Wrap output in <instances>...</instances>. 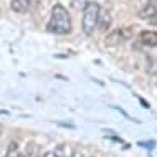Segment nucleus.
Segmentation results:
<instances>
[{
	"label": "nucleus",
	"instance_id": "f257e3e1",
	"mask_svg": "<svg viewBox=\"0 0 157 157\" xmlns=\"http://www.w3.org/2000/svg\"><path fill=\"white\" fill-rule=\"evenodd\" d=\"M73 28L71 23V17L68 13V10L60 3H56L52 8V15H50L48 25H46V30L55 35H68Z\"/></svg>",
	"mask_w": 157,
	"mask_h": 157
},
{
	"label": "nucleus",
	"instance_id": "f03ea898",
	"mask_svg": "<svg viewBox=\"0 0 157 157\" xmlns=\"http://www.w3.org/2000/svg\"><path fill=\"white\" fill-rule=\"evenodd\" d=\"M99 3L98 2H88L83 8V18H81V30L84 35L91 36L98 28V15H99Z\"/></svg>",
	"mask_w": 157,
	"mask_h": 157
},
{
	"label": "nucleus",
	"instance_id": "7ed1b4c3",
	"mask_svg": "<svg viewBox=\"0 0 157 157\" xmlns=\"http://www.w3.org/2000/svg\"><path fill=\"white\" fill-rule=\"evenodd\" d=\"M134 35V30H132V27H124V28H121V30H116V32H113L111 35L108 36V40L109 41H113V40H116L114 43H124V41L127 40H131Z\"/></svg>",
	"mask_w": 157,
	"mask_h": 157
},
{
	"label": "nucleus",
	"instance_id": "20e7f679",
	"mask_svg": "<svg viewBox=\"0 0 157 157\" xmlns=\"http://www.w3.org/2000/svg\"><path fill=\"white\" fill-rule=\"evenodd\" d=\"M111 23H113V17H111V12L108 8H99V15H98V28L101 32H108L111 28Z\"/></svg>",
	"mask_w": 157,
	"mask_h": 157
},
{
	"label": "nucleus",
	"instance_id": "39448f33",
	"mask_svg": "<svg viewBox=\"0 0 157 157\" xmlns=\"http://www.w3.org/2000/svg\"><path fill=\"white\" fill-rule=\"evenodd\" d=\"M139 43L147 48H155L157 46V32L154 30H144L139 33Z\"/></svg>",
	"mask_w": 157,
	"mask_h": 157
},
{
	"label": "nucleus",
	"instance_id": "423d86ee",
	"mask_svg": "<svg viewBox=\"0 0 157 157\" xmlns=\"http://www.w3.org/2000/svg\"><path fill=\"white\" fill-rule=\"evenodd\" d=\"M155 15H157V3L154 0H149V2L139 10V18H142V20L152 18V17H155Z\"/></svg>",
	"mask_w": 157,
	"mask_h": 157
},
{
	"label": "nucleus",
	"instance_id": "0eeeda50",
	"mask_svg": "<svg viewBox=\"0 0 157 157\" xmlns=\"http://www.w3.org/2000/svg\"><path fill=\"white\" fill-rule=\"evenodd\" d=\"M10 7L15 13H25L30 7V0H12Z\"/></svg>",
	"mask_w": 157,
	"mask_h": 157
},
{
	"label": "nucleus",
	"instance_id": "6e6552de",
	"mask_svg": "<svg viewBox=\"0 0 157 157\" xmlns=\"http://www.w3.org/2000/svg\"><path fill=\"white\" fill-rule=\"evenodd\" d=\"M18 157H40V147L35 142H28L25 151L20 154Z\"/></svg>",
	"mask_w": 157,
	"mask_h": 157
},
{
	"label": "nucleus",
	"instance_id": "1a4fd4ad",
	"mask_svg": "<svg viewBox=\"0 0 157 157\" xmlns=\"http://www.w3.org/2000/svg\"><path fill=\"white\" fill-rule=\"evenodd\" d=\"M20 155V146L17 141H10L7 146V151H5V155L3 157H18Z\"/></svg>",
	"mask_w": 157,
	"mask_h": 157
},
{
	"label": "nucleus",
	"instance_id": "9d476101",
	"mask_svg": "<svg viewBox=\"0 0 157 157\" xmlns=\"http://www.w3.org/2000/svg\"><path fill=\"white\" fill-rule=\"evenodd\" d=\"M43 157H68L66 155V146H65V144H61V146L56 147V149L45 152Z\"/></svg>",
	"mask_w": 157,
	"mask_h": 157
},
{
	"label": "nucleus",
	"instance_id": "9b49d317",
	"mask_svg": "<svg viewBox=\"0 0 157 157\" xmlns=\"http://www.w3.org/2000/svg\"><path fill=\"white\" fill-rule=\"evenodd\" d=\"M90 2V0H70V5L75 8V10L81 12L84 7H86V3Z\"/></svg>",
	"mask_w": 157,
	"mask_h": 157
},
{
	"label": "nucleus",
	"instance_id": "f8f14e48",
	"mask_svg": "<svg viewBox=\"0 0 157 157\" xmlns=\"http://www.w3.org/2000/svg\"><path fill=\"white\" fill-rule=\"evenodd\" d=\"M68 157H84V152H83V151H79V149H75Z\"/></svg>",
	"mask_w": 157,
	"mask_h": 157
},
{
	"label": "nucleus",
	"instance_id": "ddd939ff",
	"mask_svg": "<svg viewBox=\"0 0 157 157\" xmlns=\"http://www.w3.org/2000/svg\"><path fill=\"white\" fill-rule=\"evenodd\" d=\"M154 141H151L149 144H147V142H139V146H142V147H154Z\"/></svg>",
	"mask_w": 157,
	"mask_h": 157
},
{
	"label": "nucleus",
	"instance_id": "4468645a",
	"mask_svg": "<svg viewBox=\"0 0 157 157\" xmlns=\"http://www.w3.org/2000/svg\"><path fill=\"white\" fill-rule=\"evenodd\" d=\"M139 101H141V104L144 106V108H147V109H149V103H146V101H144L142 98H139Z\"/></svg>",
	"mask_w": 157,
	"mask_h": 157
},
{
	"label": "nucleus",
	"instance_id": "2eb2a0df",
	"mask_svg": "<svg viewBox=\"0 0 157 157\" xmlns=\"http://www.w3.org/2000/svg\"><path fill=\"white\" fill-rule=\"evenodd\" d=\"M2 132H3V127H2V126H0V136H2Z\"/></svg>",
	"mask_w": 157,
	"mask_h": 157
}]
</instances>
